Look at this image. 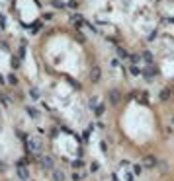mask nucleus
<instances>
[{"label":"nucleus","mask_w":174,"mask_h":181,"mask_svg":"<svg viewBox=\"0 0 174 181\" xmlns=\"http://www.w3.org/2000/svg\"><path fill=\"white\" fill-rule=\"evenodd\" d=\"M73 166H75L76 170H80V168H82V160H75V162H73Z\"/></svg>","instance_id":"5701e85b"},{"label":"nucleus","mask_w":174,"mask_h":181,"mask_svg":"<svg viewBox=\"0 0 174 181\" xmlns=\"http://www.w3.org/2000/svg\"><path fill=\"white\" fill-rule=\"evenodd\" d=\"M125 179H127V181H133V175H131V173H125Z\"/></svg>","instance_id":"cd10ccee"},{"label":"nucleus","mask_w":174,"mask_h":181,"mask_svg":"<svg viewBox=\"0 0 174 181\" xmlns=\"http://www.w3.org/2000/svg\"><path fill=\"white\" fill-rule=\"evenodd\" d=\"M170 94H172V92H170V90H168V88H164V90H161V99H163V101H166V99H170Z\"/></svg>","instance_id":"f8f14e48"},{"label":"nucleus","mask_w":174,"mask_h":181,"mask_svg":"<svg viewBox=\"0 0 174 181\" xmlns=\"http://www.w3.org/2000/svg\"><path fill=\"white\" fill-rule=\"evenodd\" d=\"M16 170H18V177H20V179H24V181H28V179H30V170H28V168L24 166L22 162H18Z\"/></svg>","instance_id":"7ed1b4c3"},{"label":"nucleus","mask_w":174,"mask_h":181,"mask_svg":"<svg viewBox=\"0 0 174 181\" xmlns=\"http://www.w3.org/2000/svg\"><path fill=\"white\" fill-rule=\"evenodd\" d=\"M39 166H41V170L43 171H53L55 170V162H53V158L51 156H47V154H41L39 156Z\"/></svg>","instance_id":"f03ea898"},{"label":"nucleus","mask_w":174,"mask_h":181,"mask_svg":"<svg viewBox=\"0 0 174 181\" xmlns=\"http://www.w3.org/2000/svg\"><path fill=\"white\" fill-rule=\"evenodd\" d=\"M30 97H32V99H37V97H39V90H37V88H32V90H30Z\"/></svg>","instance_id":"6ab92c4d"},{"label":"nucleus","mask_w":174,"mask_h":181,"mask_svg":"<svg viewBox=\"0 0 174 181\" xmlns=\"http://www.w3.org/2000/svg\"><path fill=\"white\" fill-rule=\"evenodd\" d=\"M26 111H28V115H30V117H33V119L39 117V113L35 111V107H26Z\"/></svg>","instance_id":"a211bd4d"},{"label":"nucleus","mask_w":174,"mask_h":181,"mask_svg":"<svg viewBox=\"0 0 174 181\" xmlns=\"http://www.w3.org/2000/svg\"><path fill=\"white\" fill-rule=\"evenodd\" d=\"M82 177H84L82 173H76V171H75V173H73V179H75V181H80V179H82Z\"/></svg>","instance_id":"b1692460"},{"label":"nucleus","mask_w":174,"mask_h":181,"mask_svg":"<svg viewBox=\"0 0 174 181\" xmlns=\"http://www.w3.org/2000/svg\"><path fill=\"white\" fill-rule=\"evenodd\" d=\"M100 148H102V152H104V154H106V152H108V146H106V142H104V140H102V142H100Z\"/></svg>","instance_id":"a878e982"},{"label":"nucleus","mask_w":174,"mask_h":181,"mask_svg":"<svg viewBox=\"0 0 174 181\" xmlns=\"http://www.w3.org/2000/svg\"><path fill=\"white\" fill-rule=\"evenodd\" d=\"M104 111H106V105H104V103H100V105L94 109V115H96V117H102V115H104Z\"/></svg>","instance_id":"ddd939ff"},{"label":"nucleus","mask_w":174,"mask_h":181,"mask_svg":"<svg viewBox=\"0 0 174 181\" xmlns=\"http://www.w3.org/2000/svg\"><path fill=\"white\" fill-rule=\"evenodd\" d=\"M155 74H157V70H153V66H149L147 70H143V76H145L147 82H153L155 80Z\"/></svg>","instance_id":"1a4fd4ad"},{"label":"nucleus","mask_w":174,"mask_h":181,"mask_svg":"<svg viewBox=\"0 0 174 181\" xmlns=\"http://www.w3.org/2000/svg\"><path fill=\"white\" fill-rule=\"evenodd\" d=\"M141 59L149 64V66H153V55L149 53V51H143V53H141Z\"/></svg>","instance_id":"9b49d317"},{"label":"nucleus","mask_w":174,"mask_h":181,"mask_svg":"<svg viewBox=\"0 0 174 181\" xmlns=\"http://www.w3.org/2000/svg\"><path fill=\"white\" fill-rule=\"evenodd\" d=\"M170 121H172V125H174V115H172V117H170Z\"/></svg>","instance_id":"c85d7f7f"},{"label":"nucleus","mask_w":174,"mask_h":181,"mask_svg":"<svg viewBox=\"0 0 174 181\" xmlns=\"http://www.w3.org/2000/svg\"><path fill=\"white\" fill-rule=\"evenodd\" d=\"M116 51H118V57H120V59H127V57H129V53H127L123 47H116Z\"/></svg>","instance_id":"2eb2a0df"},{"label":"nucleus","mask_w":174,"mask_h":181,"mask_svg":"<svg viewBox=\"0 0 174 181\" xmlns=\"http://www.w3.org/2000/svg\"><path fill=\"white\" fill-rule=\"evenodd\" d=\"M88 103H90V107H92V111H94V109H96V107L100 105V103H98V97H96V96H92V97H90V99H88Z\"/></svg>","instance_id":"f3484780"},{"label":"nucleus","mask_w":174,"mask_h":181,"mask_svg":"<svg viewBox=\"0 0 174 181\" xmlns=\"http://www.w3.org/2000/svg\"><path fill=\"white\" fill-rule=\"evenodd\" d=\"M98 170H100V164H98V162H92V164H90V171H92V173H96Z\"/></svg>","instance_id":"412c9836"},{"label":"nucleus","mask_w":174,"mask_h":181,"mask_svg":"<svg viewBox=\"0 0 174 181\" xmlns=\"http://www.w3.org/2000/svg\"><path fill=\"white\" fill-rule=\"evenodd\" d=\"M0 97H2V103H4V105H6V107H10V105H12V101H10V97L6 96V94H2V96H0Z\"/></svg>","instance_id":"aec40b11"},{"label":"nucleus","mask_w":174,"mask_h":181,"mask_svg":"<svg viewBox=\"0 0 174 181\" xmlns=\"http://www.w3.org/2000/svg\"><path fill=\"white\" fill-rule=\"evenodd\" d=\"M51 173H53V181H65V173L61 170H53Z\"/></svg>","instance_id":"9d476101"},{"label":"nucleus","mask_w":174,"mask_h":181,"mask_svg":"<svg viewBox=\"0 0 174 181\" xmlns=\"http://www.w3.org/2000/svg\"><path fill=\"white\" fill-rule=\"evenodd\" d=\"M26 148L32 156H41L43 154V140L37 136H30V138H26Z\"/></svg>","instance_id":"f257e3e1"},{"label":"nucleus","mask_w":174,"mask_h":181,"mask_svg":"<svg viewBox=\"0 0 174 181\" xmlns=\"http://www.w3.org/2000/svg\"><path fill=\"white\" fill-rule=\"evenodd\" d=\"M135 94V99L141 103V105H147L149 103V96H147V92H133Z\"/></svg>","instance_id":"0eeeda50"},{"label":"nucleus","mask_w":174,"mask_h":181,"mask_svg":"<svg viewBox=\"0 0 174 181\" xmlns=\"http://www.w3.org/2000/svg\"><path fill=\"white\" fill-rule=\"evenodd\" d=\"M129 72H131L133 76H139V74H143V70L139 68V66H137V64H133V66H131V68H129Z\"/></svg>","instance_id":"dca6fc26"},{"label":"nucleus","mask_w":174,"mask_h":181,"mask_svg":"<svg viewBox=\"0 0 174 181\" xmlns=\"http://www.w3.org/2000/svg\"><path fill=\"white\" fill-rule=\"evenodd\" d=\"M6 27V21H4V16L0 14V29H4Z\"/></svg>","instance_id":"393cba45"},{"label":"nucleus","mask_w":174,"mask_h":181,"mask_svg":"<svg viewBox=\"0 0 174 181\" xmlns=\"http://www.w3.org/2000/svg\"><path fill=\"white\" fill-rule=\"evenodd\" d=\"M129 59H131V64H139V63H141V55H139V57L133 55V57H129Z\"/></svg>","instance_id":"4be33fe9"},{"label":"nucleus","mask_w":174,"mask_h":181,"mask_svg":"<svg viewBox=\"0 0 174 181\" xmlns=\"http://www.w3.org/2000/svg\"><path fill=\"white\" fill-rule=\"evenodd\" d=\"M71 21L75 23L76 27H82V25H86L84 18H82V16H78V14H73V16H71Z\"/></svg>","instance_id":"6e6552de"},{"label":"nucleus","mask_w":174,"mask_h":181,"mask_svg":"<svg viewBox=\"0 0 174 181\" xmlns=\"http://www.w3.org/2000/svg\"><path fill=\"white\" fill-rule=\"evenodd\" d=\"M120 99H121L120 90H110V92H108V101L112 103V105H118V103H120Z\"/></svg>","instance_id":"39448f33"},{"label":"nucleus","mask_w":174,"mask_h":181,"mask_svg":"<svg viewBox=\"0 0 174 181\" xmlns=\"http://www.w3.org/2000/svg\"><path fill=\"white\" fill-rule=\"evenodd\" d=\"M143 170H145V166H143V164H135V166H133V175H141Z\"/></svg>","instance_id":"4468645a"},{"label":"nucleus","mask_w":174,"mask_h":181,"mask_svg":"<svg viewBox=\"0 0 174 181\" xmlns=\"http://www.w3.org/2000/svg\"><path fill=\"white\" fill-rule=\"evenodd\" d=\"M0 49H2V51H8V45H6L4 41H0Z\"/></svg>","instance_id":"bb28decb"},{"label":"nucleus","mask_w":174,"mask_h":181,"mask_svg":"<svg viewBox=\"0 0 174 181\" xmlns=\"http://www.w3.org/2000/svg\"><path fill=\"white\" fill-rule=\"evenodd\" d=\"M157 164H159V160H157L155 156H151V154L143 158V166H145V168H149V170H153V168H157Z\"/></svg>","instance_id":"423d86ee"},{"label":"nucleus","mask_w":174,"mask_h":181,"mask_svg":"<svg viewBox=\"0 0 174 181\" xmlns=\"http://www.w3.org/2000/svg\"><path fill=\"white\" fill-rule=\"evenodd\" d=\"M100 80H102V70H100V66H92V70H90V82H92V84H98Z\"/></svg>","instance_id":"20e7f679"}]
</instances>
